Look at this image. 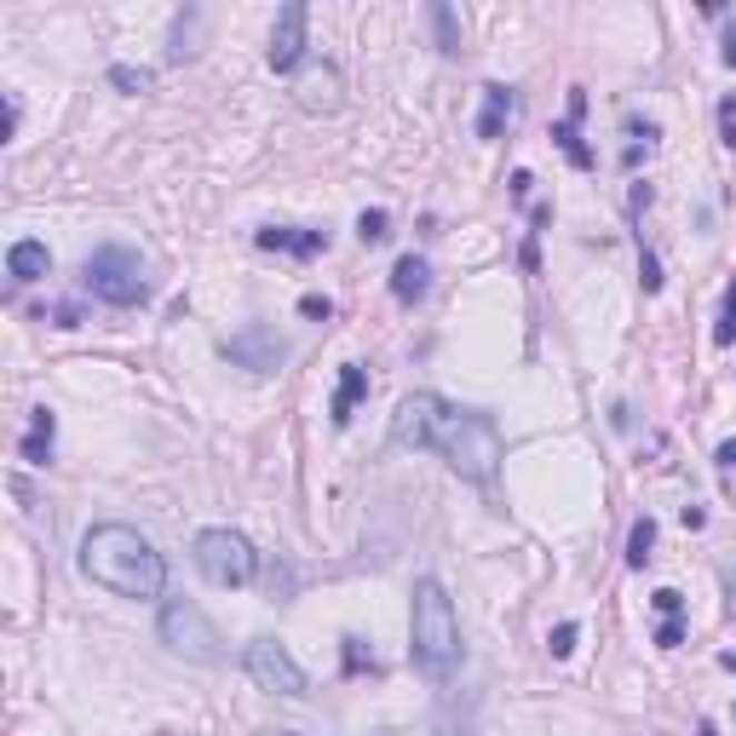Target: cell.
<instances>
[{
  "label": "cell",
  "instance_id": "4316f807",
  "mask_svg": "<svg viewBox=\"0 0 736 736\" xmlns=\"http://www.w3.org/2000/svg\"><path fill=\"white\" fill-rule=\"evenodd\" d=\"M656 645H662V650H674V645H685V627H679V616H674V621H662V633H656Z\"/></svg>",
  "mask_w": 736,
  "mask_h": 736
},
{
  "label": "cell",
  "instance_id": "d6986e66",
  "mask_svg": "<svg viewBox=\"0 0 736 736\" xmlns=\"http://www.w3.org/2000/svg\"><path fill=\"white\" fill-rule=\"evenodd\" d=\"M357 237H362V242H386V237H391V213H386V208H362V213H357Z\"/></svg>",
  "mask_w": 736,
  "mask_h": 736
},
{
  "label": "cell",
  "instance_id": "7c38bea8",
  "mask_svg": "<svg viewBox=\"0 0 736 736\" xmlns=\"http://www.w3.org/2000/svg\"><path fill=\"white\" fill-rule=\"evenodd\" d=\"M259 248H271V253H299V259H311L328 248V230H259Z\"/></svg>",
  "mask_w": 736,
  "mask_h": 736
},
{
  "label": "cell",
  "instance_id": "1f68e13d",
  "mask_svg": "<svg viewBox=\"0 0 736 736\" xmlns=\"http://www.w3.org/2000/svg\"><path fill=\"white\" fill-rule=\"evenodd\" d=\"M725 587H730V598H736V576H730V581H725Z\"/></svg>",
  "mask_w": 736,
  "mask_h": 736
},
{
  "label": "cell",
  "instance_id": "d4e9b609",
  "mask_svg": "<svg viewBox=\"0 0 736 736\" xmlns=\"http://www.w3.org/2000/svg\"><path fill=\"white\" fill-rule=\"evenodd\" d=\"M299 317H311V322H328V317H334V306H328L322 294H306V299H299Z\"/></svg>",
  "mask_w": 736,
  "mask_h": 736
},
{
  "label": "cell",
  "instance_id": "7402d4cb",
  "mask_svg": "<svg viewBox=\"0 0 736 736\" xmlns=\"http://www.w3.org/2000/svg\"><path fill=\"white\" fill-rule=\"evenodd\" d=\"M110 81H116L121 92H145V87H150V70H132V63H116V70H110Z\"/></svg>",
  "mask_w": 736,
  "mask_h": 736
},
{
  "label": "cell",
  "instance_id": "7a4b0ae2",
  "mask_svg": "<svg viewBox=\"0 0 736 736\" xmlns=\"http://www.w3.org/2000/svg\"><path fill=\"white\" fill-rule=\"evenodd\" d=\"M81 570L92 587H105L116 598H161L167 564L161 553L127 524H92L81 541Z\"/></svg>",
  "mask_w": 736,
  "mask_h": 736
},
{
  "label": "cell",
  "instance_id": "ffe728a7",
  "mask_svg": "<svg viewBox=\"0 0 736 736\" xmlns=\"http://www.w3.org/2000/svg\"><path fill=\"white\" fill-rule=\"evenodd\" d=\"M714 340H719V346H730V340H736V277L725 282V306H719V328H714Z\"/></svg>",
  "mask_w": 736,
  "mask_h": 736
},
{
  "label": "cell",
  "instance_id": "e0dca14e",
  "mask_svg": "<svg viewBox=\"0 0 736 736\" xmlns=\"http://www.w3.org/2000/svg\"><path fill=\"white\" fill-rule=\"evenodd\" d=\"M513 87H484V116H478V139H500V127L513 116Z\"/></svg>",
  "mask_w": 736,
  "mask_h": 736
},
{
  "label": "cell",
  "instance_id": "484cf974",
  "mask_svg": "<svg viewBox=\"0 0 736 736\" xmlns=\"http://www.w3.org/2000/svg\"><path fill=\"white\" fill-rule=\"evenodd\" d=\"M650 605H656V610H662V616H667V621H674V616H679V610H685V598H679V593H674V587H662V593H650Z\"/></svg>",
  "mask_w": 736,
  "mask_h": 736
},
{
  "label": "cell",
  "instance_id": "9a60e30c",
  "mask_svg": "<svg viewBox=\"0 0 736 736\" xmlns=\"http://www.w3.org/2000/svg\"><path fill=\"white\" fill-rule=\"evenodd\" d=\"M52 438H58V415H52V409H29L23 460H29V466H47V460H52Z\"/></svg>",
  "mask_w": 736,
  "mask_h": 736
},
{
  "label": "cell",
  "instance_id": "83f0119b",
  "mask_svg": "<svg viewBox=\"0 0 736 736\" xmlns=\"http://www.w3.org/2000/svg\"><path fill=\"white\" fill-rule=\"evenodd\" d=\"M719 58H725V70H736V23L725 29V52H719Z\"/></svg>",
  "mask_w": 736,
  "mask_h": 736
},
{
  "label": "cell",
  "instance_id": "ba28073f",
  "mask_svg": "<svg viewBox=\"0 0 736 736\" xmlns=\"http://www.w3.org/2000/svg\"><path fill=\"white\" fill-rule=\"evenodd\" d=\"M306 29H311L306 0H288V7L277 12V29H271V52H265L277 76H294L299 63H306Z\"/></svg>",
  "mask_w": 736,
  "mask_h": 736
},
{
  "label": "cell",
  "instance_id": "cb8c5ba5",
  "mask_svg": "<svg viewBox=\"0 0 736 736\" xmlns=\"http://www.w3.org/2000/svg\"><path fill=\"white\" fill-rule=\"evenodd\" d=\"M719 139L736 150V92H725V98H719Z\"/></svg>",
  "mask_w": 736,
  "mask_h": 736
},
{
  "label": "cell",
  "instance_id": "52a82bcc",
  "mask_svg": "<svg viewBox=\"0 0 736 736\" xmlns=\"http://www.w3.org/2000/svg\"><path fill=\"white\" fill-rule=\"evenodd\" d=\"M242 667H248V679L259 685V690H271V696H306L311 685H306V667H299L294 656H288V645H277V639H253L248 650H242Z\"/></svg>",
  "mask_w": 736,
  "mask_h": 736
},
{
  "label": "cell",
  "instance_id": "5b68a950",
  "mask_svg": "<svg viewBox=\"0 0 736 736\" xmlns=\"http://www.w3.org/2000/svg\"><path fill=\"white\" fill-rule=\"evenodd\" d=\"M161 645L173 650V656H185V662H202V667H213V662H225V639H219V627L190 605V598H173V605H161Z\"/></svg>",
  "mask_w": 736,
  "mask_h": 736
},
{
  "label": "cell",
  "instance_id": "2e32d148",
  "mask_svg": "<svg viewBox=\"0 0 736 736\" xmlns=\"http://www.w3.org/2000/svg\"><path fill=\"white\" fill-rule=\"evenodd\" d=\"M47 265H52L47 242H12V253H7V271H12L18 282H41Z\"/></svg>",
  "mask_w": 736,
  "mask_h": 736
},
{
  "label": "cell",
  "instance_id": "ac0fdd59",
  "mask_svg": "<svg viewBox=\"0 0 736 736\" xmlns=\"http://www.w3.org/2000/svg\"><path fill=\"white\" fill-rule=\"evenodd\" d=\"M650 547H656V524L639 518L633 535H627V564H633V570H645V564H650Z\"/></svg>",
  "mask_w": 736,
  "mask_h": 736
},
{
  "label": "cell",
  "instance_id": "44dd1931",
  "mask_svg": "<svg viewBox=\"0 0 736 736\" xmlns=\"http://www.w3.org/2000/svg\"><path fill=\"white\" fill-rule=\"evenodd\" d=\"M431 23H438V47H444V52H460V29H455V12H449V7H431Z\"/></svg>",
  "mask_w": 736,
  "mask_h": 736
},
{
  "label": "cell",
  "instance_id": "4fadbf2b",
  "mask_svg": "<svg viewBox=\"0 0 736 736\" xmlns=\"http://www.w3.org/2000/svg\"><path fill=\"white\" fill-rule=\"evenodd\" d=\"M581 116H587V92H581V87H576V92H570V116H564V121H558V127H553V139H558V145H564V156H570V161H576V167H593V150H587V145H581V127H576V121H581Z\"/></svg>",
  "mask_w": 736,
  "mask_h": 736
},
{
  "label": "cell",
  "instance_id": "9c48e42d",
  "mask_svg": "<svg viewBox=\"0 0 736 736\" xmlns=\"http://www.w3.org/2000/svg\"><path fill=\"white\" fill-rule=\"evenodd\" d=\"M219 351H225L230 362H237V368H253V375H271V368H282V362H288V346H282L265 322H248L242 334H230V340H225Z\"/></svg>",
  "mask_w": 736,
  "mask_h": 736
},
{
  "label": "cell",
  "instance_id": "3957f363",
  "mask_svg": "<svg viewBox=\"0 0 736 736\" xmlns=\"http://www.w3.org/2000/svg\"><path fill=\"white\" fill-rule=\"evenodd\" d=\"M409 650L415 667L431 679H449L455 662H460V616L449 605L444 581H415V605H409Z\"/></svg>",
  "mask_w": 736,
  "mask_h": 736
},
{
  "label": "cell",
  "instance_id": "4dcf8cb0",
  "mask_svg": "<svg viewBox=\"0 0 736 736\" xmlns=\"http://www.w3.org/2000/svg\"><path fill=\"white\" fill-rule=\"evenodd\" d=\"M696 736H719V730H714V725H702V730H696Z\"/></svg>",
  "mask_w": 736,
  "mask_h": 736
},
{
  "label": "cell",
  "instance_id": "30bf717a",
  "mask_svg": "<svg viewBox=\"0 0 736 736\" xmlns=\"http://www.w3.org/2000/svg\"><path fill=\"white\" fill-rule=\"evenodd\" d=\"M340 70L334 63H306V70L294 76V105L306 110V116H334L340 110Z\"/></svg>",
  "mask_w": 736,
  "mask_h": 736
},
{
  "label": "cell",
  "instance_id": "8992f818",
  "mask_svg": "<svg viewBox=\"0 0 736 736\" xmlns=\"http://www.w3.org/2000/svg\"><path fill=\"white\" fill-rule=\"evenodd\" d=\"M196 570H202L213 587H248L253 581V570H259V558H253V547L242 541L237 529H202L196 535Z\"/></svg>",
  "mask_w": 736,
  "mask_h": 736
},
{
  "label": "cell",
  "instance_id": "603a6c76",
  "mask_svg": "<svg viewBox=\"0 0 736 736\" xmlns=\"http://www.w3.org/2000/svg\"><path fill=\"white\" fill-rule=\"evenodd\" d=\"M547 650H553V656H570V650H576V621H558V627L547 633Z\"/></svg>",
  "mask_w": 736,
  "mask_h": 736
},
{
  "label": "cell",
  "instance_id": "6da1fadb",
  "mask_svg": "<svg viewBox=\"0 0 736 736\" xmlns=\"http://www.w3.org/2000/svg\"><path fill=\"white\" fill-rule=\"evenodd\" d=\"M391 444L397 449H438L466 484H495L500 460H507V438L500 426L478 409H455L438 391H415L391 415Z\"/></svg>",
  "mask_w": 736,
  "mask_h": 736
},
{
  "label": "cell",
  "instance_id": "8fae6325",
  "mask_svg": "<svg viewBox=\"0 0 736 736\" xmlns=\"http://www.w3.org/2000/svg\"><path fill=\"white\" fill-rule=\"evenodd\" d=\"M426 288H431V265L420 259V253H404L391 265V294L404 299V306H415V299H426Z\"/></svg>",
  "mask_w": 736,
  "mask_h": 736
},
{
  "label": "cell",
  "instance_id": "5bb4252c",
  "mask_svg": "<svg viewBox=\"0 0 736 736\" xmlns=\"http://www.w3.org/2000/svg\"><path fill=\"white\" fill-rule=\"evenodd\" d=\"M368 397V368L362 362H346L340 368V391H334V426H351L357 404Z\"/></svg>",
  "mask_w": 736,
  "mask_h": 736
},
{
  "label": "cell",
  "instance_id": "277c9868",
  "mask_svg": "<svg viewBox=\"0 0 736 736\" xmlns=\"http://www.w3.org/2000/svg\"><path fill=\"white\" fill-rule=\"evenodd\" d=\"M81 282H87L92 299H105V306H116V311H132V306H145V299H150L145 259L132 248H121V242L92 248L87 265H81Z\"/></svg>",
  "mask_w": 736,
  "mask_h": 736
},
{
  "label": "cell",
  "instance_id": "f1b7e54d",
  "mask_svg": "<svg viewBox=\"0 0 736 736\" xmlns=\"http://www.w3.org/2000/svg\"><path fill=\"white\" fill-rule=\"evenodd\" d=\"M719 466H736V444H725V449H719Z\"/></svg>",
  "mask_w": 736,
  "mask_h": 736
},
{
  "label": "cell",
  "instance_id": "f546056e",
  "mask_svg": "<svg viewBox=\"0 0 736 736\" xmlns=\"http://www.w3.org/2000/svg\"><path fill=\"white\" fill-rule=\"evenodd\" d=\"M719 662H725V667H730V674H736V650H725V656H719Z\"/></svg>",
  "mask_w": 736,
  "mask_h": 736
}]
</instances>
